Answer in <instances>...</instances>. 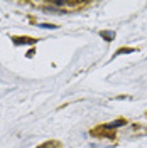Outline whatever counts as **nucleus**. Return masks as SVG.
<instances>
[{
    "instance_id": "nucleus-1",
    "label": "nucleus",
    "mask_w": 147,
    "mask_h": 148,
    "mask_svg": "<svg viewBox=\"0 0 147 148\" xmlns=\"http://www.w3.org/2000/svg\"><path fill=\"white\" fill-rule=\"evenodd\" d=\"M24 40H19L17 37H14V42L17 44V46H20V44H34L36 42V39H27V37H22Z\"/></svg>"
},
{
    "instance_id": "nucleus-2",
    "label": "nucleus",
    "mask_w": 147,
    "mask_h": 148,
    "mask_svg": "<svg viewBox=\"0 0 147 148\" xmlns=\"http://www.w3.org/2000/svg\"><path fill=\"white\" fill-rule=\"evenodd\" d=\"M101 37H105L107 40H113L115 34H113V32H101Z\"/></svg>"
},
{
    "instance_id": "nucleus-3",
    "label": "nucleus",
    "mask_w": 147,
    "mask_h": 148,
    "mask_svg": "<svg viewBox=\"0 0 147 148\" xmlns=\"http://www.w3.org/2000/svg\"><path fill=\"white\" fill-rule=\"evenodd\" d=\"M39 148H58V143H46V145H42Z\"/></svg>"
},
{
    "instance_id": "nucleus-4",
    "label": "nucleus",
    "mask_w": 147,
    "mask_h": 148,
    "mask_svg": "<svg viewBox=\"0 0 147 148\" xmlns=\"http://www.w3.org/2000/svg\"><path fill=\"white\" fill-rule=\"evenodd\" d=\"M41 27H42V29H53V27H56V25H49V24H41Z\"/></svg>"
}]
</instances>
